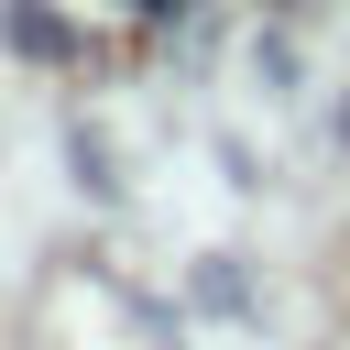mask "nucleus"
<instances>
[{"label":"nucleus","instance_id":"nucleus-1","mask_svg":"<svg viewBox=\"0 0 350 350\" xmlns=\"http://www.w3.org/2000/svg\"><path fill=\"white\" fill-rule=\"evenodd\" d=\"M131 11H175V0H131Z\"/></svg>","mask_w":350,"mask_h":350}]
</instances>
